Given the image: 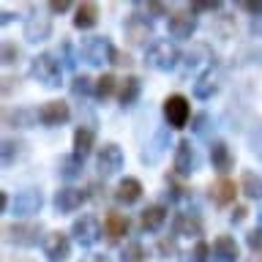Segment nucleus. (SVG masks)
Returning <instances> with one entry per match:
<instances>
[{"instance_id": "f257e3e1", "label": "nucleus", "mask_w": 262, "mask_h": 262, "mask_svg": "<svg viewBox=\"0 0 262 262\" xmlns=\"http://www.w3.org/2000/svg\"><path fill=\"white\" fill-rule=\"evenodd\" d=\"M30 77L36 79L38 85L55 90V88L63 85V66L52 52H38L30 60Z\"/></svg>"}, {"instance_id": "f03ea898", "label": "nucleus", "mask_w": 262, "mask_h": 262, "mask_svg": "<svg viewBox=\"0 0 262 262\" xmlns=\"http://www.w3.org/2000/svg\"><path fill=\"white\" fill-rule=\"evenodd\" d=\"M180 60H183V55L175 47V41H169V38H156L145 49V63L156 71H172L180 66Z\"/></svg>"}, {"instance_id": "7ed1b4c3", "label": "nucleus", "mask_w": 262, "mask_h": 262, "mask_svg": "<svg viewBox=\"0 0 262 262\" xmlns=\"http://www.w3.org/2000/svg\"><path fill=\"white\" fill-rule=\"evenodd\" d=\"M3 232H6V243L19 246V249H33V246L44 243L41 221H11V224L3 227Z\"/></svg>"}, {"instance_id": "20e7f679", "label": "nucleus", "mask_w": 262, "mask_h": 262, "mask_svg": "<svg viewBox=\"0 0 262 262\" xmlns=\"http://www.w3.org/2000/svg\"><path fill=\"white\" fill-rule=\"evenodd\" d=\"M115 52H118V47H115L106 36H88V38H82V44H79V57L90 66L112 63Z\"/></svg>"}, {"instance_id": "39448f33", "label": "nucleus", "mask_w": 262, "mask_h": 262, "mask_svg": "<svg viewBox=\"0 0 262 262\" xmlns=\"http://www.w3.org/2000/svg\"><path fill=\"white\" fill-rule=\"evenodd\" d=\"M69 235L82 246V249H90V246H96L98 237L104 235V221L98 216H93V213H82V216L71 224Z\"/></svg>"}, {"instance_id": "423d86ee", "label": "nucleus", "mask_w": 262, "mask_h": 262, "mask_svg": "<svg viewBox=\"0 0 262 262\" xmlns=\"http://www.w3.org/2000/svg\"><path fill=\"white\" fill-rule=\"evenodd\" d=\"M196 28H200V19H196V14L188 6L175 8V11H169V16H167V33L178 41H191Z\"/></svg>"}, {"instance_id": "0eeeda50", "label": "nucleus", "mask_w": 262, "mask_h": 262, "mask_svg": "<svg viewBox=\"0 0 262 262\" xmlns=\"http://www.w3.org/2000/svg\"><path fill=\"white\" fill-rule=\"evenodd\" d=\"M164 120H167L169 128H186L188 120H191V101L183 93H172L164 98Z\"/></svg>"}, {"instance_id": "6e6552de", "label": "nucleus", "mask_w": 262, "mask_h": 262, "mask_svg": "<svg viewBox=\"0 0 262 262\" xmlns=\"http://www.w3.org/2000/svg\"><path fill=\"white\" fill-rule=\"evenodd\" d=\"M126 164V156H123V147L118 142H104L98 147V156H96V169L101 178H112L118 175Z\"/></svg>"}, {"instance_id": "1a4fd4ad", "label": "nucleus", "mask_w": 262, "mask_h": 262, "mask_svg": "<svg viewBox=\"0 0 262 262\" xmlns=\"http://www.w3.org/2000/svg\"><path fill=\"white\" fill-rule=\"evenodd\" d=\"M90 200V194H88V188H79V186H60L55 191V196H52V205H55V210L60 213H77L82 205H85Z\"/></svg>"}, {"instance_id": "9d476101", "label": "nucleus", "mask_w": 262, "mask_h": 262, "mask_svg": "<svg viewBox=\"0 0 262 262\" xmlns=\"http://www.w3.org/2000/svg\"><path fill=\"white\" fill-rule=\"evenodd\" d=\"M41 251H44L47 262H69V257H71V235L60 232V229H52V232L44 235Z\"/></svg>"}, {"instance_id": "9b49d317", "label": "nucleus", "mask_w": 262, "mask_h": 262, "mask_svg": "<svg viewBox=\"0 0 262 262\" xmlns=\"http://www.w3.org/2000/svg\"><path fill=\"white\" fill-rule=\"evenodd\" d=\"M196 169V150H194V142L188 137H183L180 142L175 145V153H172V175L175 178H188L191 172Z\"/></svg>"}, {"instance_id": "f8f14e48", "label": "nucleus", "mask_w": 262, "mask_h": 262, "mask_svg": "<svg viewBox=\"0 0 262 262\" xmlns=\"http://www.w3.org/2000/svg\"><path fill=\"white\" fill-rule=\"evenodd\" d=\"M71 120V104L63 101V98H49L38 106V123L49 128H57L63 123Z\"/></svg>"}, {"instance_id": "ddd939ff", "label": "nucleus", "mask_w": 262, "mask_h": 262, "mask_svg": "<svg viewBox=\"0 0 262 262\" xmlns=\"http://www.w3.org/2000/svg\"><path fill=\"white\" fill-rule=\"evenodd\" d=\"M123 36H126V41L131 47H145V49L156 41L150 19H142V16H134V14L126 19V25H123Z\"/></svg>"}, {"instance_id": "4468645a", "label": "nucleus", "mask_w": 262, "mask_h": 262, "mask_svg": "<svg viewBox=\"0 0 262 262\" xmlns=\"http://www.w3.org/2000/svg\"><path fill=\"white\" fill-rule=\"evenodd\" d=\"M22 36L25 41H30V44H41V41H47L52 36V16L47 14H30L28 19L22 25Z\"/></svg>"}, {"instance_id": "2eb2a0df", "label": "nucleus", "mask_w": 262, "mask_h": 262, "mask_svg": "<svg viewBox=\"0 0 262 262\" xmlns=\"http://www.w3.org/2000/svg\"><path fill=\"white\" fill-rule=\"evenodd\" d=\"M210 164L221 178H227L235 169V150L229 147V142L224 139H213L210 142Z\"/></svg>"}, {"instance_id": "dca6fc26", "label": "nucleus", "mask_w": 262, "mask_h": 262, "mask_svg": "<svg viewBox=\"0 0 262 262\" xmlns=\"http://www.w3.org/2000/svg\"><path fill=\"white\" fill-rule=\"evenodd\" d=\"M210 200L213 205H219V208H229V205H235L237 194H241V183H235L232 178H219L216 183H210Z\"/></svg>"}, {"instance_id": "f3484780", "label": "nucleus", "mask_w": 262, "mask_h": 262, "mask_svg": "<svg viewBox=\"0 0 262 262\" xmlns=\"http://www.w3.org/2000/svg\"><path fill=\"white\" fill-rule=\"evenodd\" d=\"M142 194H145V186H142V180L134 178V175L120 178L118 186H115V200L120 205H137L142 200Z\"/></svg>"}, {"instance_id": "a211bd4d", "label": "nucleus", "mask_w": 262, "mask_h": 262, "mask_svg": "<svg viewBox=\"0 0 262 262\" xmlns=\"http://www.w3.org/2000/svg\"><path fill=\"white\" fill-rule=\"evenodd\" d=\"M96 147V128L93 126H77L71 137V156H77L79 161H85Z\"/></svg>"}, {"instance_id": "6ab92c4d", "label": "nucleus", "mask_w": 262, "mask_h": 262, "mask_svg": "<svg viewBox=\"0 0 262 262\" xmlns=\"http://www.w3.org/2000/svg\"><path fill=\"white\" fill-rule=\"evenodd\" d=\"M210 249H213L216 262H237V257H241V246H237V241L232 235H227V232L213 237Z\"/></svg>"}, {"instance_id": "aec40b11", "label": "nucleus", "mask_w": 262, "mask_h": 262, "mask_svg": "<svg viewBox=\"0 0 262 262\" xmlns=\"http://www.w3.org/2000/svg\"><path fill=\"white\" fill-rule=\"evenodd\" d=\"M3 123L6 128H33L38 123V110H28V106H6L3 110Z\"/></svg>"}, {"instance_id": "412c9836", "label": "nucleus", "mask_w": 262, "mask_h": 262, "mask_svg": "<svg viewBox=\"0 0 262 262\" xmlns=\"http://www.w3.org/2000/svg\"><path fill=\"white\" fill-rule=\"evenodd\" d=\"M41 205H44V196H41V191H33V188H28V191H19V194H16L11 213H14V216H19V219L36 216V213L41 210Z\"/></svg>"}, {"instance_id": "4be33fe9", "label": "nucleus", "mask_w": 262, "mask_h": 262, "mask_svg": "<svg viewBox=\"0 0 262 262\" xmlns=\"http://www.w3.org/2000/svg\"><path fill=\"white\" fill-rule=\"evenodd\" d=\"M172 229H175L178 237H194V241H200L202 232H205V224L196 213H178Z\"/></svg>"}, {"instance_id": "5701e85b", "label": "nucleus", "mask_w": 262, "mask_h": 262, "mask_svg": "<svg viewBox=\"0 0 262 262\" xmlns=\"http://www.w3.org/2000/svg\"><path fill=\"white\" fill-rule=\"evenodd\" d=\"M128 227H131V221H128L126 213H120V210H106V216H104V235L110 237L112 243L123 241V237L128 235Z\"/></svg>"}, {"instance_id": "b1692460", "label": "nucleus", "mask_w": 262, "mask_h": 262, "mask_svg": "<svg viewBox=\"0 0 262 262\" xmlns=\"http://www.w3.org/2000/svg\"><path fill=\"white\" fill-rule=\"evenodd\" d=\"M167 216H169V208L164 202H153L147 205L142 210V216H139V224H142L145 232H159V229L167 224Z\"/></svg>"}, {"instance_id": "393cba45", "label": "nucleus", "mask_w": 262, "mask_h": 262, "mask_svg": "<svg viewBox=\"0 0 262 262\" xmlns=\"http://www.w3.org/2000/svg\"><path fill=\"white\" fill-rule=\"evenodd\" d=\"M98 19H101V11H98V3H90V0H85V3H79L77 8H74V28L77 30H93Z\"/></svg>"}, {"instance_id": "a878e982", "label": "nucleus", "mask_w": 262, "mask_h": 262, "mask_svg": "<svg viewBox=\"0 0 262 262\" xmlns=\"http://www.w3.org/2000/svg\"><path fill=\"white\" fill-rule=\"evenodd\" d=\"M142 96V79L128 74L126 79H120V88H118V101L120 106H134Z\"/></svg>"}, {"instance_id": "bb28decb", "label": "nucleus", "mask_w": 262, "mask_h": 262, "mask_svg": "<svg viewBox=\"0 0 262 262\" xmlns=\"http://www.w3.org/2000/svg\"><path fill=\"white\" fill-rule=\"evenodd\" d=\"M241 191L249 196V200H262V175L254 169L241 172Z\"/></svg>"}, {"instance_id": "cd10ccee", "label": "nucleus", "mask_w": 262, "mask_h": 262, "mask_svg": "<svg viewBox=\"0 0 262 262\" xmlns=\"http://www.w3.org/2000/svg\"><path fill=\"white\" fill-rule=\"evenodd\" d=\"M118 88H120V79L106 71V74H101V77L96 79V93L93 96L98 98V101H106L110 96H118Z\"/></svg>"}, {"instance_id": "c85d7f7f", "label": "nucleus", "mask_w": 262, "mask_h": 262, "mask_svg": "<svg viewBox=\"0 0 262 262\" xmlns=\"http://www.w3.org/2000/svg\"><path fill=\"white\" fill-rule=\"evenodd\" d=\"M219 90V77L213 74V69L208 74H202L200 79L194 82V96L202 98V101H208V98H213V93Z\"/></svg>"}, {"instance_id": "c756f323", "label": "nucleus", "mask_w": 262, "mask_h": 262, "mask_svg": "<svg viewBox=\"0 0 262 262\" xmlns=\"http://www.w3.org/2000/svg\"><path fill=\"white\" fill-rule=\"evenodd\" d=\"M120 262H147V249L142 241H128L120 251Z\"/></svg>"}, {"instance_id": "7c9ffc66", "label": "nucleus", "mask_w": 262, "mask_h": 262, "mask_svg": "<svg viewBox=\"0 0 262 262\" xmlns=\"http://www.w3.org/2000/svg\"><path fill=\"white\" fill-rule=\"evenodd\" d=\"M71 93L77 98H85V96H93L96 93V79L88 77V74H77L71 79Z\"/></svg>"}, {"instance_id": "2f4dec72", "label": "nucleus", "mask_w": 262, "mask_h": 262, "mask_svg": "<svg viewBox=\"0 0 262 262\" xmlns=\"http://www.w3.org/2000/svg\"><path fill=\"white\" fill-rule=\"evenodd\" d=\"M82 164H85V161H79L77 156H63V159H60V175H63V180H77L82 175Z\"/></svg>"}, {"instance_id": "473e14b6", "label": "nucleus", "mask_w": 262, "mask_h": 262, "mask_svg": "<svg viewBox=\"0 0 262 262\" xmlns=\"http://www.w3.org/2000/svg\"><path fill=\"white\" fill-rule=\"evenodd\" d=\"M178 235H161L159 243H156V254H159L161 259H172L178 254Z\"/></svg>"}, {"instance_id": "72a5a7b5", "label": "nucleus", "mask_w": 262, "mask_h": 262, "mask_svg": "<svg viewBox=\"0 0 262 262\" xmlns=\"http://www.w3.org/2000/svg\"><path fill=\"white\" fill-rule=\"evenodd\" d=\"M188 257H191V262H208V259L213 257V249H210V243H205V241H196Z\"/></svg>"}, {"instance_id": "f704fd0d", "label": "nucleus", "mask_w": 262, "mask_h": 262, "mask_svg": "<svg viewBox=\"0 0 262 262\" xmlns=\"http://www.w3.org/2000/svg\"><path fill=\"white\" fill-rule=\"evenodd\" d=\"M246 246H249L251 254L262 257V227H254L249 235H246Z\"/></svg>"}, {"instance_id": "c9c22d12", "label": "nucleus", "mask_w": 262, "mask_h": 262, "mask_svg": "<svg viewBox=\"0 0 262 262\" xmlns=\"http://www.w3.org/2000/svg\"><path fill=\"white\" fill-rule=\"evenodd\" d=\"M19 55H22V49L16 47L14 41H3V55H0V57H3V63H6V66L16 63V60H19Z\"/></svg>"}, {"instance_id": "e433bc0d", "label": "nucleus", "mask_w": 262, "mask_h": 262, "mask_svg": "<svg viewBox=\"0 0 262 262\" xmlns=\"http://www.w3.org/2000/svg\"><path fill=\"white\" fill-rule=\"evenodd\" d=\"M188 8H191L194 14H196V11H219V8H221V0H196V3H191Z\"/></svg>"}, {"instance_id": "4c0bfd02", "label": "nucleus", "mask_w": 262, "mask_h": 262, "mask_svg": "<svg viewBox=\"0 0 262 262\" xmlns=\"http://www.w3.org/2000/svg\"><path fill=\"white\" fill-rule=\"evenodd\" d=\"M112 66H120V69H131L134 66V57H131L128 52H123V49H118L112 57Z\"/></svg>"}, {"instance_id": "58836bf2", "label": "nucleus", "mask_w": 262, "mask_h": 262, "mask_svg": "<svg viewBox=\"0 0 262 262\" xmlns=\"http://www.w3.org/2000/svg\"><path fill=\"white\" fill-rule=\"evenodd\" d=\"M246 219H249V208H246V205H235V208H232V216H229V221H232V224H243Z\"/></svg>"}, {"instance_id": "ea45409f", "label": "nucleus", "mask_w": 262, "mask_h": 262, "mask_svg": "<svg viewBox=\"0 0 262 262\" xmlns=\"http://www.w3.org/2000/svg\"><path fill=\"white\" fill-rule=\"evenodd\" d=\"M71 8L69 0H52V3H47V11L49 14H66Z\"/></svg>"}, {"instance_id": "a19ab883", "label": "nucleus", "mask_w": 262, "mask_h": 262, "mask_svg": "<svg viewBox=\"0 0 262 262\" xmlns=\"http://www.w3.org/2000/svg\"><path fill=\"white\" fill-rule=\"evenodd\" d=\"M251 36H257V38H262V14H257V16H251Z\"/></svg>"}, {"instance_id": "79ce46f5", "label": "nucleus", "mask_w": 262, "mask_h": 262, "mask_svg": "<svg viewBox=\"0 0 262 262\" xmlns=\"http://www.w3.org/2000/svg\"><path fill=\"white\" fill-rule=\"evenodd\" d=\"M16 262H33V259H16Z\"/></svg>"}, {"instance_id": "37998d69", "label": "nucleus", "mask_w": 262, "mask_h": 262, "mask_svg": "<svg viewBox=\"0 0 262 262\" xmlns=\"http://www.w3.org/2000/svg\"><path fill=\"white\" fill-rule=\"evenodd\" d=\"M249 262H257V259H249Z\"/></svg>"}]
</instances>
